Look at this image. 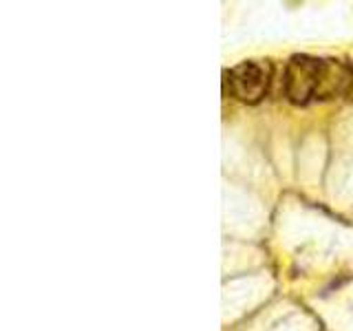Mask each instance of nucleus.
Instances as JSON below:
<instances>
[{
    "instance_id": "1",
    "label": "nucleus",
    "mask_w": 353,
    "mask_h": 331,
    "mask_svg": "<svg viewBox=\"0 0 353 331\" xmlns=\"http://www.w3.org/2000/svg\"><path fill=\"white\" fill-rule=\"evenodd\" d=\"M285 97L305 106L353 93V64L314 55H292L285 66Z\"/></svg>"
},
{
    "instance_id": "2",
    "label": "nucleus",
    "mask_w": 353,
    "mask_h": 331,
    "mask_svg": "<svg viewBox=\"0 0 353 331\" xmlns=\"http://www.w3.org/2000/svg\"><path fill=\"white\" fill-rule=\"evenodd\" d=\"M272 80V66L265 60H245L223 71V86L230 97L243 104H259Z\"/></svg>"
}]
</instances>
